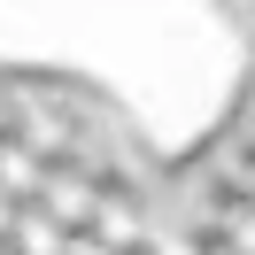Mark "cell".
<instances>
[{"instance_id": "obj_1", "label": "cell", "mask_w": 255, "mask_h": 255, "mask_svg": "<svg viewBox=\"0 0 255 255\" xmlns=\"http://www.w3.org/2000/svg\"><path fill=\"white\" fill-rule=\"evenodd\" d=\"M39 209H47L54 224H62V232H85V224H93V201H101V178L85 170L78 155H54L47 162V178H39V193H31Z\"/></svg>"}, {"instance_id": "obj_2", "label": "cell", "mask_w": 255, "mask_h": 255, "mask_svg": "<svg viewBox=\"0 0 255 255\" xmlns=\"http://www.w3.org/2000/svg\"><path fill=\"white\" fill-rule=\"evenodd\" d=\"M85 232L109 240L116 255H139L147 232H155V224H147V193L131 186V178H109V186H101V201H93V224H85Z\"/></svg>"}, {"instance_id": "obj_3", "label": "cell", "mask_w": 255, "mask_h": 255, "mask_svg": "<svg viewBox=\"0 0 255 255\" xmlns=\"http://www.w3.org/2000/svg\"><path fill=\"white\" fill-rule=\"evenodd\" d=\"M39 178H47V155L39 147H23L16 131H0V193H16V201H31Z\"/></svg>"}, {"instance_id": "obj_4", "label": "cell", "mask_w": 255, "mask_h": 255, "mask_svg": "<svg viewBox=\"0 0 255 255\" xmlns=\"http://www.w3.org/2000/svg\"><path fill=\"white\" fill-rule=\"evenodd\" d=\"M8 248H16V255H62L70 232H62L39 201H23V209H16V232H8Z\"/></svg>"}, {"instance_id": "obj_5", "label": "cell", "mask_w": 255, "mask_h": 255, "mask_svg": "<svg viewBox=\"0 0 255 255\" xmlns=\"http://www.w3.org/2000/svg\"><path fill=\"white\" fill-rule=\"evenodd\" d=\"M217 232L232 240V255H255V201H240V209H224V217H217Z\"/></svg>"}, {"instance_id": "obj_6", "label": "cell", "mask_w": 255, "mask_h": 255, "mask_svg": "<svg viewBox=\"0 0 255 255\" xmlns=\"http://www.w3.org/2000/svg\"><path fill=\"white\" fill-rule=\"evenodd\" d=\"M139 255H201V248H193V232H147Z\"/></svg>"}, {"instance_id": "obj_7", "label": "cell", "mask_w": 255, "mask_h": 255, "mask_svg": "<svg viewBox=\"0 0 255 255\" xmlns=\"http://www.w3.org/2000/svg\"><path fill=\"white\" fill-rule=\"evenodd\" d=\"M62 255H116V248H109V240H93V232H70V248H62Z\"/></svg>"}, {"instance_id": "obj_8", "label": "cell", "mask_w": 255, "mask_h": 255, "mask_svg": "<svg viewBox=\"0 0 255 255\" xmlns=\"http://www.w3.org/2000/svg\"><path fill=\"white\" fill-rule=\"evenodd\" d=\"M16 209H23V201H16V193H0V240L16 232Z\"/></svg>"}, {"instance_id": "obj_9", "label": "cell", "mask_w": 255, "mask_h": 255, "mask_svg": "<svg viewBox=\"0 0 255 255\" xmlns=\"http://www.w3.org/2000/svg\"><path fill=\"white\" fill-rule=\"evenodd\" d=\"M0 255H16V248H8V240H0Z\"/></svg>"}]
</instances>
